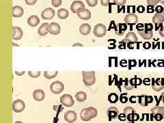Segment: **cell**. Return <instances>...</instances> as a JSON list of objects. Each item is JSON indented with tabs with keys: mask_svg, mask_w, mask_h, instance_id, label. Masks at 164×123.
<instances>
[{
	"mask_svg": "<svg viewBox=\"0 0 164 123\" xmlns=\"http://www.w3.org/2000/svg\"><path fill=\"white\" fill-rule=\"evenodd\" d=\"M98 114L97 110L93 107L83 108L80 113V118L83 121L88 122L91 119L96 118Z\"/></svg>",
	"mask_w": 164,
	"mask_h": 123,
	"instance_id": "obj_1",
	"label": "cell"
},
{
	"mask_svg": "<svg viewBox=\"0 0 164 123\" xmlns=\"http://www.w3.org/2000/svg\"><path fill=\"white\" fill-rule=\"evenodd\" d=\"M83 82L86 86H91L96 82L94 71H83Z\"/></svg>",
	"mask_w": 164,
	"mask_h": 123,
	"instance_id": "obj_2",
	"label": "cell"
},
{
	"mask_svg": "<svg viewBox=\"0 0 164 123\" xmlns=\"http://www.w3.org/2000/svg\"><path fill=\"white\" fill-rule=\"evenodd\" d=\"M153 25L151 23H145L144 28L141 32H138L139 35L145 40H149L153 37Z\"/></svg>",
	"mask_w": 164,
	"mask_h": 123,
	"instance_id": "obj_3",
	"label": "cell"
},
{
	"mask_svg": "<svg viewBox=\"0 0 164 123\" xmlns=\"http://www.w3.org/2000/svg\"><path fill=\"white\" fill-rule=\"evenodd\" d=\"M64 90V83L59 82V81H55L51 83L50 86V90L51 91L53 94H60L62 92H63Z\"/></svg>",
	"mask_w": 164,
	"mask_h": 123,
	"instance_id": "obj_4",
	"label": "cell"
},
{
	"mask_svg": "<svg viewBox=\"0 0 164 123\" xmlns=\"http://www.w3.org/2000/svg\"><path fill=\"white\" fill-rule=\"evenodd\" d=\"M59 101H60V103L62 106L67 107H71L73 106L74 103L72 96L70 94H65L62 95L60 97V99H59Z\"/></svg>",
	"mask_w": 164,
	"mask_h": 123,
	"instance_id": "obj_5",
	"label": "cell"
},
{
	"mask_svg": "<svg viewBox=\"0 0 164 123\" xmlns=\"http://www.w3.org/2000/svg\"><path fill=\"white\" fill-rule=\"evenodd\" d=\"M106 27L103 24L98 23L95 25L94 28V34L98 38H102L106 34Z\"/></svg>",
	"mask_w": 164,
	"mask_h": 123,
	"instance_id": "obj_6",
	"label": "cell"
},
{
	"mask_svg": "<svg viewBox=\"0 0 164 123\" xmlns=\"http://www.w3.org/2000/svg\"><path fill=\"white\" fill-rule=\"evenodd\" d=\"M25 104L23 101L21 99H17L13 102V110L14 112L16 113L22 112L23 111L25 110Z\"/></svg>",
	"mask_w": 164,
	"mask_h": 123,
	"instance_id": "obj_7",
	"label": "cell"
},
{
	"mask_svg": "<svg viewBox=\"0 0 164 123\" xmlns=\"http://www.w3.org/2000/svg\"><path fill=\"white\" fill-rule=\"evenodd\" d=\"M41 17L44 20H51L55 17V10L51 8H47L42 12Z\"/></svg>",
	"mask_w": 164,
	"mask_h": 123,
	"instance_id": "obj_8",
	"label": "cell"
},
{
	"mask_svg": "<svg viewBox=\"0 0 164 123\" xmlns=\"http://www.w3.org/2000/svg\"><path fill=\"white\" fill-rule=\"evenodd\" d=\"M138 21V17L134 13L128 14L124 17V22L131 25V29H132V25H135Z\"/></svg>",
	"mask_w": 164,
	"mask_h": 123,
	"instance_id": "obj_9",
	"label": "cell"
},
{
	"mask_svg": "<svg viewBox=\"0 0 164 123\" xmlns=\"http://www.w3.org/2000/svg\"><path fill=\"white\" fill-rule=\"evenodd\" d=\"M77 113L73 110H68L64 113V120L68 123H73L77 121Z\"/></svg>",
	"mask_w": 164,
	"mask_h": 123,
	"instance_id": "obj_10",
	"label": "cell"
},
{
	"mask_svg": "<svg viewBox=\"0 0 164 123\" xmlns=\"http://www.w3.org/2000/svg\"><path fill=\"white\" fill-rule=\"evenodd\" d=\"M107 115L108 116L109 121H112V120L118 118L119 111L115 107H110L107 110Z\"/></svg>",
	"mask_w": 164,
	"mask_h": 123,
	"instance_id": "obj_11",
	"label": "cell"
},
{
	"mask_svg": "<svg viewBox=\"0 0 164 123\" xmlns=\"http://www.w3.org/2000/svg\"><path fill=\"white\" fill-rule=\"evenodd\" d=\"M61 27L57 23H51L48 26V32L52 35H58L60 33Z\"/></svg>",
	"mask_w": 164,
	"mask_h": 123,
	"instance_id": "obj_12",
	"label": "cell"
},
{
	"mask_svg": "<svg viewBox=\"0 0 164 123\" xmlns=\"http://www.w3.org/2000/svg\"><path fill=\"white\" fill-rule=\"evenodd\" d=\"M77 15H78L79 19H81L83 21H88L89 19H90L91 18V13L90 11L88 10V9L83 8L79 10L77 12Z\"/></svg>",
	"mask_w": 164,
	"mask_h": 123,
	"instance_id": "obj_13",
	"label": "cell"
},
{
	"mask_svg": "<svg viewBox=\"0 0 164 123\" xmlns=\"http://www.w3.org/2000/svg\"><path fill=\"white\" fill-rule=\"evenodd\" d=\"M153 88L154 90L155 91H160L164 88V79L163 78H157V79L154 81L153 79Z\"/></svg>",
	"mask_w": 164,
	"mask_h": 123,
	"instance_id": "obj_14",
	"label": "cell"
},
{
	"mask_svg": "<svg viewBox=\"0 0 164 123\" xmlns=\"http://www.w3.org/2000/svg\"><path fill=\"white\" fill-rule=\"evenodd\" d=\"M138 101L140 106H147L148 103H151L153 102V98L150 96L147 95H141L138 97Z\"/></svg>",
	"mask_w": 164,
	"mask_h": 123,
	"instance_id": "obj_15",
	"label": "cell"
},
{
	"mask_svg": "<svg viewBox=\"0 0 164 123\" xmlns=\"http://www.w3.org/2000/svg\"><path fill=\"white\" fill-rule=\"evenodd\" d=\"M83 8H85V6L82 1H74L71 6V10L73 13H77V12Z\"/></svg>",
	"mask_w": 164,
	"mask_h": 123,
	"instance_id": "obj_16",
	"label": "cell"
},
{
	"mask_svg": "<svg viewBox=\"0 0 164 123\" xmlns=\"http://www.w3.org/2000/svg\"><path fill=\"white\" fill-rule=\"evenodd\" d=\"M23 32L20 27H13V40H19L22 38Z\"/></svg>",
	"mask_w": 164,
	"mask_h": 123,
	"instance_id": "obj_17",
	"label": "cell"
},
{
	"mask_svg": "<svg viewBox=\"0 0 164 123\" xmlns=\"http://www.w3.org/2000/svg\"><path fill=\"white\" fill-rule=\"evenodd\" d=\"M123 42L126 43H137L138 42V37H137L136 34L133 32H130L127 34L126 37L123 39Z\"/></svg>",
	"mask_w": 164,
	"mask_h": 123,
	"instance_id": "obj_18",
	"label": "cell"
},
{
	"mask_svg": "<svg viewBox=\"0 0 164 123\" xmlns=\"http://www.w3.org/2000/svg\"><path fill=\"white\" fill-rule=\"evenodd\" d=\"M33 97H34L35 101H42L44 100V97H45V93H44L43 90H36L33 92Z\"/></svg>",
	"mask_w": 164,
	"mask_h": 123,
	"instance_id": "obj_19",
	"label": "cell"
},
{
	"mask_svg": "<svg viewBox=\"0 0 164 123\" xmlns=\"http://www.w3.org/2000/svg\"><path fill=\"white\" fill-rule=\"evenodd\" d=\"M127 29V25L126 23H118L115 27V32L118 36H122L124 34Z\"/></svg>",
	"mask_w": 164,
	"mask_h": 123,
	"instance_id": "obj_20",
	"label": "cell"
},
{
	"mask_svg": "<svg viewBox=\"0 0 164 123\" xmlns=\"http://www.w3.org/2000/svg\"><path fill=\"white\" fill-rule=\"evenodd\" d=\"M24 14V10L22 7L19 6H15L13 8V16L15 18H19L22 17Z\"/></svg>",
	"mask_w": 164,
	"mask_h": 123,
	"instance_id": "obj_21",
	"label": "cell"
},
{
	"mask_svg": "<svg viewBox=\"0 0 164 123\" xmlns=\"http://www.w3.org/2000/svg\"><path fill=\"white\" fill-rule=\"evenodd\" d=\"M79 32L83 36H88L91 32V27L88 23H83L79 27Z\"/></svg>",
	"mask_w": 164,
	"mask_h": 123,
	"instance_id": "obj_22",
	"label": "cell"
},
{
	"mask_svg": "<svg viewBox=\"0 0 164 123\" xmlns=\"http://www.w3.org/2000/svg\"><path fill=\"white\" fill-rule=\"evenodd\" d=\"M40 23V19L38 16L32 15L29 17L28 19V23L31 27H36Z\"/></svg>",
	"mask_w": 164,
	"mask_h": 123,
	"instance_id": "obj_23",
	"label": "cell"
},
{
	"mask_svg": "<svg viewBox=\"0 0 164 123\" xmlns=\"http://www.w3.org/2000/svg\"><path fill=\"white\" fill-rule=\"evenodd\" d=\"M49 25V24L48 23H44L42 24L39 29H38V34L40 36H42V37H43V36H46L49 33L48 32Z\"/></svg>",
	"mask_w": 164,
	"mask_h": 123,
	"instance_id": "obj_24",
	"label": "cell"
},
{
	"mask_svg": "<svg viewBox=\"0 0 164 123\" xmlns=\"http://www.w3.org/2000/svg\"><path fill=\"white\" fill-rule=\"evenodd\" d=\"M164 21V12L162 13H157L153 17V22L155 24L162 23Z\"/></svg>",
	"mask_w": 164,
	"mask_h": 123,
	"instance_id": "obj_25",
	"label": "cell"
},
{
	"mask_svg": "<svg viewBox=\"0 0 164 123\" xmlns=\"http://www.w3.org/2000/svg\"><path fill=\"white\" fill-rule=\"evenodd\" d=\"M124 88L127 90H131L135 88V85H134L133 79H129V78H126L124 80Z\"/></svg>",
	"mask_w": 164,
	"mask_h": 123,
	"instance_id": "obj_26",
	"label": "cell"
},
{
	"mask_svg": "<svg viewBox=\"0 0 164 123\" xmlns=\"http://www.w3.org/2000/svg\"><path fill=\"white\" fill-rule=\"evenodd\" d=\"M75 98L77 101L79 102H84L86 99H87V94L85 92L79 91L77 92L75 94Z\"/></svg>",
	"mask_w": 164,
	"mask_h": 123,
	"instance_id": "obj_27",
	"label": "cell"
},
{
	"mask_svg": "<svg viewBox=\"0 0 164 123\" xmlns=\"http://www.w3.org/2000/svg\"><path fill=\"white\" fill-rule=\"evenodd\" d=\"M68 15H69V13L64 8H60L58 11V16L60 19H67Z\"/></svg>",
	"mask_w": 164,
	"mask_h": 123,
	"instance_id": "obj_28",
	"label": "cell"
},
{
	"mask_svg": "<svg viewBox=\"0 0 164 123\" xmlns=\"http://www.w3.org/2000/svg\"><path fill=\"white\" fill-rule=\"evenodd\" d=\"M58 71H44V77L46 78L47 79H52L53 78H55L56 76L58 75Z\"/></svg>",
	"mask_w": 164,
	"mask_h": 123,
	"instance_id": "obj_29",
	"label": "cell"
},
{
	"mask_svg": "<svg viewBox=\"0 0 164 123\" xmlns=\"http://www.w3.org/2000/svg\"><path fill=\"white\" fill-rule=\"evenodd\" d=\"M139 119V116L138 113H131V114L127 115V120L129 122H136L138 121Z\"/></svg>",
	"mask_w": 164,
	"mask_h": 123,
	"instance_id": "obj_30",
	"label": "cell"
},
{
	"mask_svg": "<svg viewBox=\"0 0 164 123\" xmlns=\"http://www.w3.org/2000/svg\"><path fill=\"white\" fill-rule=\"evenodd\" d=\"M108 101L111 103H116L118 101V96L116 93H111L108 96Z\"/></svg>",
	"mask_w": 164,
	"mask_h": 123,
	"instance_id": "obj_31",
	"label": "cell"
},
{
	"mask_svg": "<svg viewBox=\"0 0 164 123\" xmlns=\"http://www.w3.org/2000/svg\"><path fill=\"white\" fill-rule=\"evenodd\" d=\"M151 112L153 114L156 113H160V114L164 115V107H156L151 110Z\"/></svg>",
	"mask_w": 164,
	"mask_h": 123,
	"instance_id": "obj_32",
	"label": "cell"
},
{
	"mask_svg": "<svg viewBox=\"0 0 164 123\" xmlns=\"http://www.w3.org/2000/svg\"><path fill=\"white\" fill-rule=\"evenodd\" d=\"M28 75H29V77H31L32 78H38L41 75V72L40 71H36V72L28 71Z\"/></svg>",
	"mask_w": 164,
	"mask_h": 123,
	"instance_id": "obj_33",
	"label": "cell"
},
{
	"mask_svg": "<svg viewBox=\"0 0 164 123\" xmlns=\"http://www.w3.org/2000/svg\"><path fill=\"white\" fill-rule=\"evenodd\" d=\"M124 113H125L127 116L131 114V113H135V110L133 107H126L124 109Z\"/></svg>",
	"mask_w": 164,
	"mask_h": 123,
	"instance_id": "obj_34",
	"label": "cell"
},
{
	"mask_svg": "<svg viewBox=\"0 0 164 123\" xmlns=\"http://www.w3.org/2000/svg\"><path fill=\"white\" fill-rule=\"evenodd\" d=\"M90 7H95L98 4V0H86Z\"/></svg>",
	"mask_w": 164,
	"mask_h": 123,
	"instance_id": "obj_35",
	"label": "cell"
},
{
	"mask_svg": "<svg viewBox=\"0 0 164 123\" xmlns=\"http://www.w3.org/2000/svg\"><path fill=\"white\" fill-rule=\"evenodd\" d=\"M132 79H133L134 85H135V87H137V86L141 85L142 83V80L140 79V78L135 77V78H132Z\"/></svg>",
	"mask_w": 164,
	"mask_h": 123,
	"instance_id": "obj_36",
	"label": "cell"
},
{
	"mask_svg": "<svg viewBox=\"0 0 164 123\" xmlns=\"http://www.w3.org/2000/svg\"><path fill=\"white\" fill-rule=\"evenodd\" d=\"M62 0H51L52 5L55 8L60 6L62 5Z\"/></svg>",
	"mask_w": 164,
	"mask_h": 123,
	"instance_id": "obj_37",
	"label": "cell"
},
{
	"mask_svg": "<svg viewBox=\"0 0 164 123\" xmlns=\"http://www.w3.org/2000/svg\"><path fill=\"white\" fill-rule=\"evenodd\" d=\"M127 94H122L120 95V101L122 103H126L128 101V98L127 97Z\"/></svg>",
	"mask_w": 164,
	"mask_h": 123,
	"instance_id": "obj_38",
	"label": "cell"
},
{
	"mask_svg": "<svg viewBox=\"0 0 164 123\" xmlns=\"http://www.w3.org/2000/svg\"><path fill=\"white\" fill-rule=\"evenodd\" d=\"M161 0H147V4L148 6H155L158 3L160 2Z\"/></svg>",
	"mask_w": 164,
	"mask_h": 123,
	"instance_id": "obj_39",
	"label": "cell"
},
{
	"mask_svg": "<svg viewBox=\"0 0 164 123\" xmlns=\"http://www.w3.org/2000/svg\"><path fill=\"white\" fill-rule=\"evenodd\" d=\"M114 4L117 6H123L126 3L127 0H113Z\"/></svg>",
	"mask_w": 164,
	"mask_h": 123,
	"instance_id": "obj_40",
	"label": "cell"
},
{
	"mask_svg": "<svg viewBox=\"0 0 164 123\" xmlns=\"http://www.w3.org/2000/svg\"><path fill=\"white\" fill-rule=\"evenodd\" d=\"M118 119L120 120V121H125L126 119H127V116L124 113H120V114H119L118 116Z\"/></svg>",
	"mask_w": 164,
	"mask_h": 123,
	"instance_id": "obj_41",
	"label": "cell"
},
{
	"mask_svg": "<svg viewBox=\"0 0 164 123\" xmlns=\"http://www.w3.org/2000/svg\"><path fill=\"white\" fill-rule=\"evenodd\" d=\"M154 118L157 121H160L163 119V115L160 114V113H156V114H153Z\"/></svg>",
	"mask_w": 164,
	"mask_h": 123,
	"instance_id": "obj_42",
	"label": "cell"
},
{
	"mask_svg": "<svg viewBox=\"0 0 164 123\" xmlns=\"http://www.w3.org/2000/svg\"><path fill=\"white\" fill-rule=\"evenodd\" d=\"M25 4L28 6H33L36 3L37 0H25Z\"/></svg>",
	"mask_w": 164,
	"mask_h": 123,
	"instance_id": "obj_43",
	"label": "cell"
},
{
	"mask_svg": "<svg viewBox=\"0 0 164 123\" xmlns=\"http://www.w3.org/2000/svg\"><path fill=\"white\" fill-rule=\"evenodd\" d=\"M136 28H137V29H138V32H141L143 30V29H144V25L142 23H139V24H138V25H137Z\"/></svg>",
	"mask_w": 164,
	"mask_h": 123,
	"instance_id": "obj_44",
	"label": "cell"
},
{
	"mask_svg": "<svg viewBox=\"0 0 164 123\" xmlns=\"http://www.w3.org/2000/svg\"><path fill=\"white\" fill-rule=\"evenodd\" d=\"M101 4L103 6H107L109 4V0H101Z\"/></svg>",
	"mask_w": 164,
	"mask_h": 123,
	"instance_id": "obj_45",
	"label": "cell"
},
{
	"mask_svg": "<svg viewBox=\"0 0 164 123\" xmlns=\"http://www.w3.org/2000/svg\"><path fill=\"white\" fill-rule=\"evenodd\" d=\"M155 10L157 13H162L163 12H164V9L162 6H157L155 8Z\"/></svg>",
	"mask_w": 164,
	"mask_h": 123,
	"instance_id": "obj_46",
	"label": "cell"
},
{
	"mask_svg": "<svg viewBox=\"0 0 164 123\" xmlns=\"http://www.w3.org/2000/svg\"><path fill=\"white\" fill-rule=\"evenodd\" d=\"M145 10V8L143 6H139L138 8H137V11L139 13H143Z\"/></svg>",
	"mask_w": 164,
	"mask_h": 123,
	"instance_id": "obj_47",
	"label": "cell"
},
{
	"mask_svg": "<svg viewBox=\"0 0 164 123\" xmlns=\"http://www.w3.org/2000/svg\"><path fill=\"white\" fill-rule=\"evenodd\" d=\"M143 47L144 48L146 49H150L151 47V43H148V42H146V43H144L143 44Z\"/></svg>",
	"mask_w": 164,
	"mask_h": 123,
	"instance_id": "obj_48",
	"label": "cell"
},
{
	"mask_svg": "<svg viewBox=\"0 0 164 123\" xmlns=\"http://www.w3.org/2000/svg\"><path fill=\"white\" fill-rule=\"evenodd\" d=\"M119 49H126V43L122 41L120 43V45H119Z\"/></svg>",
	"mask_w": 164,
	"mask_h": 123,
	"instance_id": "obj_49",
	"label": "cell"
},
{
	"mask_svg": "<svg viewBox=\"0 0 164 123\" xmlns=\"http://www.w3.org/2000/svg\"><path fill=\"white\" fill-rule=\"evenodd\" d=\"M147 12L148 13H153L154 12V8L153 6H148L147 8Z\"/></svg>",
	"mask_w": 164,
	"mask_h": 123,
	"instance_id": "obj_50",
	"label": "cell"
},
{
	"mask_svg": "<svg viewBox=\"0 0 164 123\" xmlns=\"http://www.w3.org/2000/svg\"><path fill=\"white\" fill-rule=\"evenodd\" d=\"M129 101L131 103H136V97L135 96H131L129 98Z\"/></svg>",
	"mask_w": 164,
	"mask_h": 123,
	"instance_id": "obj_51",
	"label": "cell"
},
{
	"mask_svg": "<svg viewBox=\"0 0 164 123\" xmlns=\"http://www.w3.org/2000/svg\"><path fill=\"white\" fill-rule=\"evenodd\" d=\"M143 83H144V84L146 85V86H148L149 84L151 83V80L148 79V78H146V79H144V81H143Z\"/></svg>",
	"mask_w": 164,
	"mask_h": 123,
	"instance_id": "obj_52",
	"label": "cell"
},
{
	"mask_svg": "<svg viewBox=\"0 0 164 123\" xmlns=\"http://www.w3.org/2000/svg\"><path fill=\"white\" fill-rule=\"evenodd\" d=\"M127 47L129 48V49H133L134 48V43H127Z\"/></svg>",
	"mask_w": 164,
	"mask_h": 123,
	"instance_id": "obj_53",
	"label": "cell"
},
{
	"mask_svg": "<svg viewBox=\"0 0 164 123\" xmlns=\"http://www.w3.org/2000/svg\"><path fill=\"white\" fill-rule=\"evenodd\" d=\"M159 34L161 36H162V37H164V28H163V27H162V26L159 30Z\"/></svg>",
	"mask_w": 164,
	"mask_h": 123,
	"instance_id": "obj_54",
	"label": "cell"
},
{
	"mask_svg": "<svg viewBox=\"0 0 164 123\" xmlns=\"http://www.w3.org/2000/svg\"><path fill=\"white\" fill-rule=\"evenodd\" d=\"M127 60H122L120 62V65L123 67H126V66H127Z\"/></svg>",
	"mask_w": 164,
	"mask_h": 123,
	"instance_id": "obj_55",
	"label": "cell"
},
{
	"mask_svg": "<svg viewBox=\"0 0 164 123\" xmlns=\"http://www.w3.org/2000/svg\"><path fill=\"white\" fill-rule=\"evenodd\" d=\"M15 73H16L17 75L21 76V75H24L25 71H23L22 73H21V72H18V71H16V72H15Z\"/></svg>",
	"mask_w": 164,
	"mask_h": 123,
	"instance_id": "obj_56",
	"label": "cell"
},
{
	"mask_svg": "<svg viewBox=\"0 0 164 123\" xmlns=\"http://www.w3.org/2000/svg\"><path fill=\"white\" fill-rule=\"evenodd\" d=\"M73 47H83V44L81 43H75L73 44Z\"/></svg>",
	"mask_w": 164,
	"mask_h": 123,
	"instance_id": "obj_57",
	"label": "cell"
},
{
	"mask_svg": "<svg viewBox=\"0 0 164 123\" xmlns=\"http://www.w3.org/2000/svg\"><path fill=\"white\" fill-rule=\"evenodd\" d=\"M162 97H163V102H164V92H163L162 94Z\"/></svg>",
	"mask_w": 164,
	"mask_h": 123,
	"instance_id": "obj_58",
	"label": "cell"
},
{
	"mask_svg": "<svg viewBox=\"0 0 164 123\" xmlns=\"http://www.w3.org/2000/svg\"><path fill=\"white\" fill-rule=\"evenodd\" d=\"M161 3H162V4H164V0H161V2H160Z\"/></svg>",
	"mask_w": 164,
	"mask_h": 123,
	"instance_id": "obj_59",
	"label": "cell"
},
{
	"mask_svg": "<svg viewBox=\"0 0 164 123\" xmlns=\"http://www.w3.org/2000/svg\"><path fill=\"white\" fill-rule=\"evenodd\" d=\"M14 123H23V122H21V121H17V122H15Z\"/></svg>",
	"mask_w": 164,
	"mask_h": 123,
	"instance_id": "obj_60",
	"label": "cell"
},
{
	"mask_svg": "<svg viewBox=\"0 0 164 123\" xmlns=\"http://www.w3.org/2000/svg\"><path fill=\"white\" fill-rule=\"evenodd\" d=\"M129 123H135V122H129Z\"/></svg>",
	"mask_w": 164,
	"mask_h": 123,
	"instance_id": "obj_61",
	"label": "cell"
}]
</instances>
